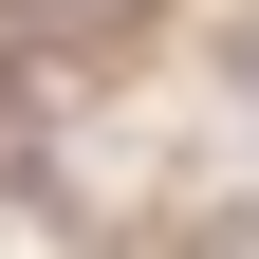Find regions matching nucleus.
<instances>
[{
	"instance_id": "obj_1",
	"label": "nucleus",
	"mask_w": 259,
	"mask_h": 259,
	"mask_svg": "<svg viewBox=\"0 0 259 259\" xmlns=\"http://www.w3.org/2000/svg\"><path fill=\"white\" fill-rule=\"evenodd\" d=\"M148 0H19V56H130Z\"/></svg>"
}]
</instances>
